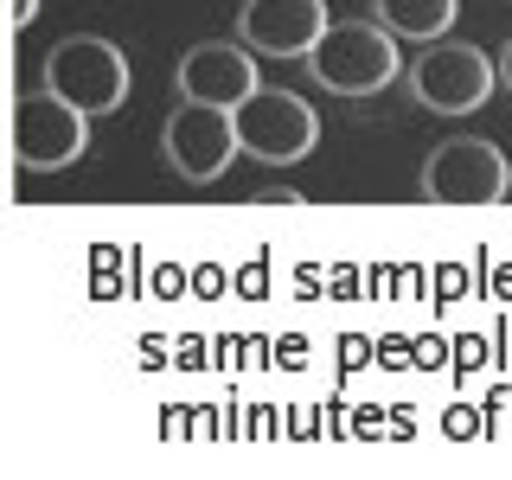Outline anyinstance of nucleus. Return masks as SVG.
I'll return each instance as SVG.
<instances>
[{
    "instance_id": "obj_5",
    "label": "nucleus",
    "mask_w": 512,
    "mask_h": 480,
    "mask_svg": "<svg viewBox=\"0 0 512 480\" xmlns=\"http://www.w3.org/2000/svg\"><path fill=\"white\" fill-rule=\"evenodd\" d=\"M45 90H58L84 116H116L128 96V58L109 39H64L45 58Z\"/></svg>"
},
{
    "instance_id": "obj_12",
    "label": "nucleus",
    "mask_w": 512,
    "mask_h": 480,
    "mask_svg": "<svg viewBox=\"0 0 512 480\" xmlns=\"http://www.w3.org/2000/svg\"><path fill=\"white\" fill-rule=\"evenodd\" d=\"M256 205H295V192H288V186H263V192H256Z\"/></svg>"
},
{
    "instance_id": "obj_3",
    "label": "nucleus",
    "mask_w": 512,
    "mask_h": 480,
    "mask_svg": "<svg viewBox=\"0 0 512 480\" xmlns=\"http://www.w3.org/2000/svg\"><path fill=\"white\" fill-rule=\"evenodd\" d=\"M423 192L429 205H455V212H474V205H500L512 192V160L480 135L442 141L423 167Z\"/></svg>"
},
{
    "instance_id": "obj_8",
    "label": "nucleus",
    "mask_w": 512,
    "mask_h": 480,
    "mask_svg": "<svg viewBox=\"0 0 512 480\" xmlns=\"http://www.w3.org/2000/svg\"><path fill=\"white\" fill-rule=\"evenodd\" d=\"M320 26H327V0H244L237 7V39L256 58H308Z\"/></svg>"
},
{
    "instance_id": "obj_6",
    "label": "nucleus",
    "mask_w": 512,
    "mask_h": 480,
    "mask_svg": "<svg viewBox=\"0 0 512 480\" xmlns=\"http://www.w3.org/2000/svg\"><path fill=\"white\" fill-rule=\"evenodd\" d=\"M84 141H90V116L71 109L58 90H32L13 103V154H20V167L58 173L84 154Z\"/></svg>"
},
{
    "instance_id": "obj_9",
    "label": "nucleus",
    "mask_w": 512,
    "mask_h": 480,
    "mask_svg": "<svg viewBox=\"0 0 512 480\" xmlns=\"http://www.w3.org/2000/svg\"><path fill=\"white\" fill-rule=\"evenodd\" d=\"M256 90V52L250 45H192L180 58V96L186 103L237 109Z\"/></svg>"
},
{
    "instance_id": "obj_2",
    "label": "nucleus",
    "mask_w": 512,
    "mask_h": 480,
    "mask_svg": "<svg viewBox=\"0 0 512 480\" xmlns=\"http://www.w3.org/2000/svg\"><path fill=\"white\" fill-rule=\"evenodd\" d=\"M231 128H237V154L269 160V167H295V160H308L314 141H320L314 109L301 103L295 90H263V84L231 109Z\"/></svg>"
},
{
    "instance_id": "obj_11",
    "label": "nucleus",
    "mask_w": 512,
    "mask_h": 480,
    "mask_svg": "<svg viewBox=\"0 0 512 480\" xmlns=\"http://www.w3.org/2000/svg\"><path fill=\"white\" fill-rule=\"evenodd\" d=\"M493 84H506V90H512V39H506V52L493 58Z\"/></svg>"
},
{
    "instance_id": "obj_4",
    "label": "nucleus",
    "mask_w": 512,
    "mask_h": 480,
    "mask_svg": "<svg viewBox=\"0 0 512 480\" xmlns=\"http://www.w3.org/2000/svg\"><path fill=\"white\" fill-rule=\"evenodd\" d=\"M410 90L423 109H436V116H468L493 96V58L480 52L468 39H429V52L410 64Z\"/></svg>"
},
{
    "instance_id": "obj_1",
    "label": "nucleus",
    "mask_w": 512,
    "mask_h": 480,
    "mask_svg": "<svg viewBox=\"0 0 512 480\" xmlns=\"http://www.w3.org/2000/svg\"><path fill=\"white\" fill-rule=\"evenodd\" d=\"M308 71L333 96H378L397 77V39L365 20H327L308 45Z\"/></svg>"
},
{
    "instance_id": "obj_10",
    "label": "nucleus",
    "mask_w": 512,
    "mask_h": 480,
    "mask_svg": "<svg viewBox=\"0 0 512 480\" xmlns=\"http://www.w3.org/2000/svg\"><path fill=\"white\" fill-rule=\"evenodd\" d=\"M378 7V26L391 32V39H442L448 26H455V0H372Z\"/></svg>"
},
{
    "instance_id": "obj_13",
    "label": "nucleus",
    "mask_w": 512,
    "mask_h": 480,
    "mask_svg": "<svg viewBox=\"0 0 512 480\" xmlns=\"http://www.w3.org/2000/svg\"><path fill=\"white\" fill-rule=\"evenodd\" d=\"M13 20L32 26V20H39V0H13Z\"/></svg>"
},
{
    "instance_id": "obj_7",
    "label": "nucleus",
    "mask_w": 512,
    "mask_h": 480,
    "mask_svg": "<svg viewBox=\"0 0 512 480\" xmlns=\"http://www.w3.org/2000/svg\"><path fill=\"white\" fill-rule=\"evenodd\" d=\"M160 148H167V167L180 173V180H192V186L218 180V173L237 160V128H231V109H212V103H180V109L167 116V135H160Z\"/></svg>"
}]
</instances>
